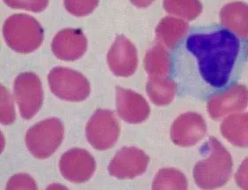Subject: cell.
Returning <instances> with one entry per match:
<instances>
[{"mask_svg": "<svg viewBox=\"0 0 248 190\" xmlns=\"http://www.w3.org/2000/svg\"><path fill=\"white\" fill-rule=\"evenodd\" d=\"M185 48L194 62L197 75L207 95L232 87L242 72L247 43L225 27L213 26L191 33Z\"/></svg>", "mask_w": 248, "mask_h": 190, "instance_id": "1", "label": "cell"}, {"mask_svg": "<svg viewBox=\"0 0 248 190\" xmlns=\"http://www.w3.org/2000/svg\"><path fill=\"white\" fill-rule=\"evenodd\" d=\"M203 149L207 157L199 161L193 170V177L198 187L203 190H213L224 185L232 171V159L227 149L218 140L208 139Z\"/></svg>", "mask_w": 248, "mask_h": 190, "instance_id": "2", "label": "cell"}, {"mask_svg": "<svg viewBox=\"0 0 248 190\" xmlns=\"http://www.w3.org/2000/svg\"><path fill=\"white\" fill-rule=\"evenodd\" d=\"M5 43L19 53H31L41 46L44 29L32 16L15 15L6 19L3 27Z\"/></svg>", "mask_w": 248, "mask_h": 190, "instance_id": "3", "label": "cell"}, {"mask_svg": "<svg viewBox=\"0 0 248 190\" xmlns=\"http://www.w3.org/2000/svg\"><path fill=\"white\" fill-rule=\"evenodd\" d=\"M64 138V126L57 118L44 119L27 132V148L36 159L51 157L60 147Z\"/></svg>", "mask_w": 248, "mask_h": 190, "instance_id": "4", "label": "cell"}, {"mask_svg": "<svg viewBox=\"0 0 248 190\" xmlns=\"http://www.w3.org/2000/svg\"><path fill=\"white\" fill-rule=\"evenodd\" d=\"M52 92L65 101L81 102L88 98L91 86L81 73L67 67H55L48 74Z\"/></svg>", "mask_w": 248, "mask_h": 190, "instance_id": "5", "label": "cell"}, {"mask_svg": "<svg viewBox=\"0 0 248 190\" xmlns=\"http://www.w3.org/2000/svg\"><path fill=\"white\" fill-rule=\"evenodd\" d=\"M119 134V123L114 113L109 110H97L86 126L89 144L98 150H106L114 147Z\"/></svg>", "mask_w": 248, "mask_h": 190, "instance_id": "6", "label": "cell"}, {"mask_svg": "<svg viewBox=\"0 0 248 190\" xmlns=\"http://www.w3.org/2000/svg\"><path fill=\"white\" fill-rule=\"evenodd\" d=\"M14 90L21 117L25 119L33 118L41 108L44 101L40 79L34 73H21L16 78Z\"/></svg>", "mask_w": 248, "mask_h": 190, "instance_id": "7", "label": "cell"}, {"mask_svg": "<svg viewBox=\"0 0 248 190\" xmlns=\"http://www.w3.org/2000/svg\"><path fill=\"white\" fill-rule=\"evenodd\" d=\"M59 166L66 180L74 183H83L94 175L96 162L87 150L71 149L62 155Z\"/></svg>", "mask_w": 248, "mask_h": 190, "instance_id": "8", "label": "cell"}, {"mask_svg": "<svg viewBox=\"0 0 248 190\" xmlns=\"http://www.w3.org/2000/svg\"><path fill=\"white\" fill-rule=\"evenodd\" d=\"M148 164L149 158L143 150L135 147H124L109 164L108 172L117 179H133L143 175Z\"/></svg>", "mask_w": 248, "mask_h": 190, "instance_id": "9", "label": "cell"}, {"mask_svg": "<svg viewBox=\"0 0 248 190\" xmlns=\"http://www.w3.org/2000/svg\"><path fill=\"white\" fill-rule=\"evenodd\" d=\"M207 125L202 115L196 113L181 114L172 124L170 137L172 142L181 147H191L204 138Z\"/></svg>", "mask_w": 248, "mask_h": 190, "instance_id": "10", "label": "cell"}, {"mask_svg": "<svg viewBox=\"0 0 248 190\" xmlns=\"http://www.w3.org/2000/svg\"><path fill=\"white\" fill-rule=\"evenodd\" d=\"M248 88L244 85H233L225 91L214 95L207 102L208 114L214 119L247 108Z\"/></svg>", "mask_w": 248, "mask_h": 190, "instance_id": "11", "label": "cell"}, {"mask_svg": "<svg viewBox=\"0 0 248 190\" xmlns=\"http://www.w3.org/2000/svg\"><path fill=\"white\" fill-rule=\"evenodd\" d=\"M109 68L116 76L129 77L138 67V52L134 44L124 36L116 37L108 54Z\"/></svg>", "mask_w": 248, "mask_h": 190, "instance_id": "12", "label": "cell"}, {"mask_svg": "<svg viewBox=\"0 0 248 190\" xmlns=\"http://www.w3.org/2000/svg\"><path fill=\"white\" fill-rule=\"evenodd\" d=\"M116 110L120 117L128 123H142L150 115V107L145 98L124 88H116Z\"/></svg>", "mask_w": 248, "mask_h": 190, "instance_id": "13", "label": "cell"}, {"mask_svg": "<svg viewBox=\"0 0 248 190\" xmlns=\"http://www.w3.org/2000/svg\"><path fill=\"white\" fill-rule=\"evenodd\" d=\"M52 50L53 54L62 60H78L86 52L87 39L82 30L66 29L54 36Z\"/></svg>", "mask_w": 248, "mask_h": 190, "instance_id": "14", "label": "cell"}, {"mask_svg": "<svg viewBox=\"0 0 248 190\" xmlns=\"http://www.w3.org/2000/svg\"><path fill=\"white\" fill-rule=\"evenodd\" d=\"M222 24L240 38L248 36V5L232 2L222 7L220 12Z\"/></svg>", "mask_w": 248, "mask_h": 190, "instance_id": "15", "label": "cell"}, {"mask_svg": "<svg viewBox=\"0 0 248 190\" xmlns=\"http://www.w3.org/2000/svg\"><path fill=\"white\" fill-rule=\"evenodd\" d=\"M188 29L186 21L168 16L159 22L155 32L160 44L169 49H174L184 40Z\"/></svg>", "mask_w": 248, "mask_h": 190, "instance_id": "16", "label": "cell"}, {"mask_svg": "<svg viewBox=\"0 0 248 190\" xmlns=\"http://www.w3.org/2000/svg\"><path fill=\"white\" fill-rule=\"evenodd\" d=\"M222 136L231 144L248 147V113H236L224 118L221 125Z\"/></svg>", "mask_w": 248, "mask_h": 190, "instance_id": "17", "label": "cell"}, {"mask_svg": "<svg viewBox=\"0 0 248 190\" xmlns=\"http://www.w3.org/2000/svg\"><path fill=\"white\" fill-rule=\"evenodd\" d=\"M146 92L155 104L165 106L170 104L175 98L176 82L167 76L150 77L146 83Z\"/></svg>", "mask_w": 248, "mask_h": 190, "instance_id": "18", "label": "cell"}, {"mask_svg": "<svg viewBox=\"0 0 248 190\" xmlns=\"http://www.w3.org/2000/svg\"><path fill=\"white\" fill-rule=\"evenodd\" d=\"M145 69L150 77H165L172 68L170 55L160 45L152 47L145 55Z\"/></svg>", "mask_w": 248, "mask_h": 190, "instance_id": "19", "label": "cell"}, {"mask_svg": "<svg viewBox=\"0 0 248 190\" xmlns=\"http://www.w3.org/2000/svg\"><path fill=\"white\" fill-rule=\"evenodd\" d=\"M186 175L175 168L160 169L153 181V190H186Z\"/></svg>", "mask_w": 248, "mask_h": 190, "instance_id": "20", "label": "cell"}, {"mask_svg": "<svg viewBox=\"0 0 248 190\" xmlns=\"http://www.w3.org/2000/svg\"><path fill=\"white\" fill-rule=\"evenodd\" d=\"M163 7L167 13L192 21L202 13L200 0H164Z\"/></svg>", "mask_w": 248, "mask_h": 190, "instance_id": "21", "label": "cell"}, {"mask_svg": "<svg viewBox=\"0 0 248 190\" xmlns=\"http://www.w3.org/2000/svg\"><path fill=\"white\" fill-rule=\"evenodd\" d=\"M68 13L78 17L88 15L98 6V0H64Z\"/></svg>", "mask_w": 248, "mask_h": 190, "instance_id": "22", "label": "cell"}, {"mask_svg": "<svg viewBox=\"0 0 248 190\" xmlns=\"http://www.w3.org/2000/svg\"><path fill=\"white\" fill-rule=\"evenodd\" d=\"M16 120V110L11 101L10 94L1 86V122L4 125H9Z\"/></svg>", "mask_w": 248, "mask_h": 190, "instance_id": "23", "label": "cell"}, {"mask_svg": "<svg viewBox=\"0 0 248 190\" xmlns=\"http://www.w3.org/2000/svg\"><path fill=\"white\" fill-rule=\"evenodd\" d=\"M4 2L11 8L40 13L46 8L49 0H4Z\"/></svg>", "mask_w": 248, "mask_h": 190, "instance_id": "24", "label": "cell"}, {"mask_svg": "<svg viewBox=\"0 0 248 190\" xmlns=\"http://www.w3.org/2000/svg\"><path fill=\"white\" fill-rule=\"evenodd\" d=\"M7 190H20V189H29V190H35L37 189L35 180L31 178L30 175H16L11 178L8 181Z\"/></svg>", "mask_w": 248, "mask_h": 190, "instance_id": "25", "label": "cell"}, {"mask_svg": "<svg viewBox=\"0 0 248 190\" xmlns=\"http://www.w3.org/2000/svg\"><path fill=\"white\" fill-rule=\"evenodd\" d=\"M235 180L239 188L248 190V158L244 160L239 166L235 175Z\"/></svg>", "mask_w": 248, "mask_h": 190, "instance_id": "26", "label": "cell"}, {"mask_svg": "<svg viewBox=\"0 0 248 190\" xmlns=\"http://www.w3.org/2000/svg\"><path fill=\"white\" fill-rule=\"evenodd\" d=\"M155 0H130V2L139 8H145L150 5Z\"/></svg>", "mask_w": 248, "mask_h": 190, "instance_id": "27", "label": "cell"}, {"mask_svg": "<svg viewBox=\"0 0 248 190\" xmlns=\"http://www.w3.org/2000/svg\"></svg>", "mask_w": 248, "mask_h": 190, "instance_id": "28", "label": "cell"}]
</instances>
